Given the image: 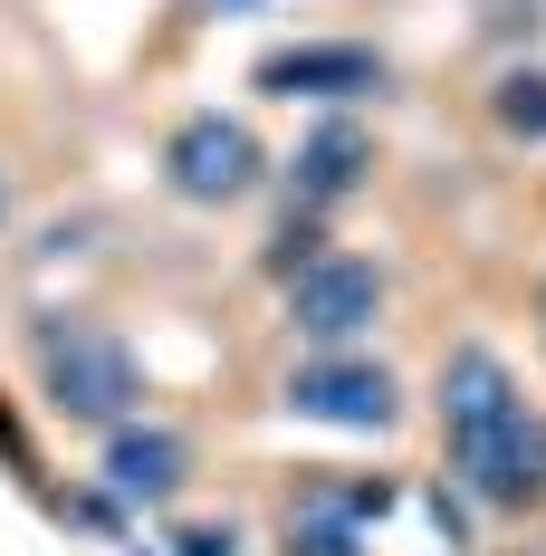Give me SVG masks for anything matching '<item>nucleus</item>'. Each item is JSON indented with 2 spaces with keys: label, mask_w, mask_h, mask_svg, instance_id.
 <instances>
[{
  "label": "nucleus",
  "mask_w": 546,
  "mask_h": 556,
  "mask_svg": "<svg viewBox=\"0 0 546 556\" xmlns=\"http://www.w3.org/2000/svg\"><path fill=\"white\" fill-rule=\"evenodd\" d=\"M441 451L460 470V490L498 518L546 508V413L508 375L498 345H450L441 355Z\"/></svg>",
  "instance_id": "1"
},
{
  "label": "nucleus",
  "mask_w": 546,
  "mask_h": 556,
  "mask_svg": "<svg viewBox=\"0 0 546 556\" xmlns=\"http://www.w3.org/2000/svg\"><path fill=\"white\" fill-rule=\"evenodd\" d=\"M39 393L67 422H87V432L144 422V365H135V345L115 327H87V317H49L39 327Z\"/></svg>",
  "instance_id": "2"
},
{
  "label": "nucleus",
  "mask_w": 546,
  "mask_h": 556,
  "mask_svg": "<svg viewBox=\"0 0 546 556\" xmlns=\"http://www.w3.org/2000/svg\"><path fill=\"white\" fill-rule=\"evenodd\" d=\"M383 317V269L365 250H317L307 269L288 278V327L307 336L317 355H355V336Z\"/></svg>",
  "instance_id": "3"
},
{
  "label": "nucleus",
  "mask_w": 546,
  "mask_h": 556,
  "mask_svg": "<svg viewBox=\"0 0 546 556\" xmlns=\"http://www.w3.org/2000/svg\"><path fill=\"white\" fill-rule=\"evenodd\" d=\"M259 173H269V154H259V135H250L240 115H182L164 135V182L182 202H202V212L259 192Z\"/></svg>",
  "instance_id": "4"
},
{
  "label": "nucleus",
  "mask_w": 546,
  "mask_h": 556,
  "mask_svg": "<svg viewBox=\"0 0 546 556\" xmlns=\"http://www.w3.org/2000/svg\"><path fill=\"white\" fill-rule=\"evenodd\" d=\"M288 413L327 422V432H393L403 384L383 375L374 355H307V365H288Z\"/></svg>",
  "instance_id": "5"
},
{
  "label": "nucleus",
  "mask_w": 546,
  "mask_h": 556,
  "mask_svg": "<svg viewBox=\"0 0 546 556\" xmlns=\"http://www.w3.org/2000/svg\"><path fill=\"white\" fill-rule=\"evenodd\" d=\"M182 480H192V442H182L173 422H125V432H106V490L125 508L173 500Z\"/></svg>",
  "instance_id": "6"
},
{
  "label": "nucleus",
  "mask_w": 546,
  "mask_h": 556,
  "mask_svg": "<svg viewBox=\"0 0 546 556\" xmlns=\"http://www.w3.org/2000/svg\"><path fill=\"white\" fill-rule=\"evenodd\" d=\"M383 87V58L374 49H345V39H317V49H278L259 58V97H374Z\"/></svg>",
  "instance_id": "7"
},
{
  "label": "nucleus",
  "mask_w": 546,
  "mask_h": 556,
  "mask_svg": "<svg viewBox=\"0 0 546 556\" xmlns=\"http://www.w3.org/2000/svg\"><path fill=\"white\" fill-rule=\"evenodd\" d=\"M365 173H374V135H365L355 115H327V125L297 144V202H307V212H335Z\"/></svg>",
  "instance_id": "8"
},
{
  "label": "nucleus",
  "mask_w": 546,
  "mask_h": 556,
  "mask_svg": "<svg viewBox=\"0 0 546 556\" xmlns=\"http://www.w3.org/2000/svg\"><path fill=\"white\" fill-rule=\"evenodd\" d=\"M498 125L508 135H528V144H546V77H498Z\"/></svg>",
  "instance_id": "9"
},
{
  "label": "nucleus",
  "mask_w": 546,
  "mask_h": 556,
  "mask_svg": "<svg viewBox=\"0 0 546 556\" xmlns=\"http://www.w3.org/2000/svg\"><path fill=\"white\" fill-rule=\"evenodd\" d=\"M173 556H240V528H182Z\"/></svg>",
  "instance_id": "10"
},
{
  "label": "nucleus",
  "mask_w": 546,
  "mask_h": 556,
  "mask_svg": "<svg viewBox=\"0 0 546 556\" xmlns=\"http://www.w3.org/2000/svg\"><path fill=\"white\" fill-rule=\"evenodd\" d=\"M0 451H10V460L29 470V442H20V422H10V403H0Z\"/></svg>",
  "instance_id": "11"
},
{
  "label": "nucleus",
  "mask_w": 546,
  "mask_h": 556,
  "mask_svg": "<svg viewBox=\"0 0 546 556\" xmlns=\"http://www.w3.org/2000/svg\"><path fill=\"white\" fill-rule=\"evenodd\" d=\"M0 212H10V182H0Z\"/></svg>",
  "instance_id": "12"
}]
</instances>
